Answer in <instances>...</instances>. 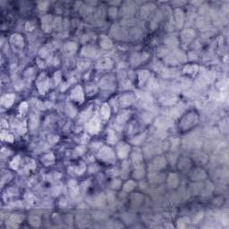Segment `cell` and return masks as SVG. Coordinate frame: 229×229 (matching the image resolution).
Here are the masks:
<instances>
[{
    "label": "cell",
    "mask_w": 229,
    "mask_h": 229,
    "mask_svg": "<svg viewBox=\"0 0 229 229\" xmlns=\"http://www.w3.org/2000/svg\"><path fill=\"white\" fill-rule=\"evenodd\" d=\"M133 160L134 162H136V163L142 161V155H141L140 153H139V152L136 153V154H134L133 156Z\"/></svg>",
    "instance_id": "cell-29"
},
{
    "label": "cell",
    "mask_w": 229,
    "mask_h": 229,
    "mask_svg": "<svg viewBox=\"0 0 229 229\" xmlns=\"http://www.w3.org/2000/svg\"><path fill=\"white\" fill-rule=\"evenodd\" d=\"M113 63L109 58H104L98 62V67L100 69H109L112 67Z\"/></svg>",
    "instance_id": "cell-6"
},
{
    "label": "cell",
    "mask_w": 229,
    "mask_h": 229,
    "mask_svg": "<svg viewBox=\"0 0 229 229\" xmlns=\"http://www.w3.org/2000/svg\"><path fill=\"white\" fill-rule=\"evenodd\" d=\"M86 128L89 131V133H96L99 132L100 130V122L98 119L94 118L92 120H91L89 122H88L86 124Z\"/></svg>",
    "instance_id": "cell-2"
},
{
    "label": "cell",
    "mask_w": 229,
    "mask_h": 229,
    "mask_svg": "<svg viewBox=\"0 0 229 229\" xmlns=\"http://www.w3.org/2000/svg\"><path fill=\"white\" fill-rule=\"evenodd\" d=\"M191 116H187L184 119V124L185 125H184V128L186 127H190L192 125H193L194 124H196V121H197V117L195 116V114H190Z\"/></svg>",
    "instance_id": "cell-8"
},
{
    "label": "cell",
    "mask_w": 229,
    "mask_h": 229,
    "mask_svg": "<svg viewBox=\"0 0 229 229\" xmlns=\"http://www.w3.org/2000/svg\"><path fill=\"white\" fill-rule=\"evenodd\" d=\"M203 177H205V173L202 169H196L192 174V180H200Z\"/></svg>",
    "instance_id": "cell-17"
},
{
    "label": "cell",
    "mask_w": 229,
    "mask_h": 229,
    "mask_svg": "<svg viewBox=\"0 0 229 229\" xmlns=\"http://www.w3.org/2000/svg\"><path fill=\"white\" fill-rule=\"evenodd\" d=\"M64 51L68 53V54H72L75 52V49H76V45L73 43V42H68L64 45Z\"/></svg>",
    "instance_id": "cell-16"
},
{
    "label": "cell",
    "mask_w": 229,
    "mask_h": 229,
    "mask_svg": "<svg viewBox=\"0 0 229 229\" xmlns=\"http://www.w3.org/2000/svg\"><path fill=\"white\" fill-rule=\"evenodd\" d=\"M134 99L133 95H124L121 98V104L123 106H128L133 102Z\"/></svg>",
    "instance_id": "cell-14"
},
{
    "label": "cell",
    "mask_w": 229,
    "mask_h": 229,
    "mask_svg": "<svg viewBox=\"0 0 229 229\" xmlns=\"http://www.w3.org/2000/svg\"><path fill=\"white\" fill-rule=\"evenodd\" d=\"M29 221H30V224L33 226H39L40 225V219L39 217H36V216H30L29 218Z\"/></svg>",
    "instance_id": "cell-20"
},
{
    "label": "cell",
    "mask_w": 229,
    "mask_h": 229,
    "mask_svg": "<svg viewBox=\"0 0 229 229\" xmlns=\"http://www.w3.org/2000/svg\"><path fill=\"white\" fill-rule=\"evenodd\" d=\"M104 204H105V199L103 196H99V197L95 198L92 202V205L95 206H102Z\"/></svg>",
    "instance_id": "cell-21"
},
{
    "label": "cell",
    "mask_w": 229,
    "mask_h": 229,
    "mask_svg": "<svg viewBox=\"0 0 229 229\" xmlns=\"http://www.w3.org/2000/svg\"><path fill=\"white\" fill-rule=\"evenodd\" d=\"M134 186H135V183H134V182H133V181H129V182H127V183L125 184V186H124V190H125V192H130V191H132V190L133 189Z\"/></svg>",
    "instance_id": "cell-22"
},
{
    "label": "cell",
    "mask_w": 229,
    "mask_h": 229,
    "mask_svg": "<svg viewBox=\"0 0 229 229\" xmlns=\"http://www.w3.org/2000/svg\"><path fill=\"white\" fill-rule=\"evenodd\" d=\"M165 166H166L165 159H163L162 157H160V158L156 159L152 162V164H151V166L150 167V170H151V172L153 173L154 171H157V170H159V169H160L162 167H164Z\"/></svg>",
    "instance_id": "cell-3"
},
{
    "label": "cell",
    "mask_w": 229,
    "mask_h": 229,
    "mask_svg": "<svg viewBox=\"0 0 229 229\" xmlns=\"http://www.w3.org/2000/svg\"><path fill=\"white\" fill-rule=\"evenodd\" d=\"M176 22L179 27H181L184 23V13L181 10H176Z\"/></svg>",
    "instance_id": "cell-18"
},
{
    "label": "cell",
    "mask_w": 229,
    "mask_h": 229,
    "mask_svg": "<svg viewBox=\"0 0 229 229\" xmlns=\"http://www.w3.org/2000/svg\"><path fill=\"white\" fill-rule=\"evenodd\" d=\"M1 125H2V127L3 128H7V123H5V120H2V122H1Z\"/></svg>",
    "instance_id": "cell-34"
},
{
    "label": "cell",
    "mask_w": 229,
    "mask_h": 229,
    "mask_svg": "<svg viewBox=\"0 0 229 229\" xmlns=\"http://www.w3.org/2000/svg\"><path fill=\"white\" fill-rule=\"evenodd\" d=\"M99 155L103 160L110 161V160H113L114 159V155L112 150L110 148H108V147H103V148L100 150Z\"/></svg>",
    "instance_id": "cell-1"
},
{
    "label": "cell",
    "mask_w": 229,
    "mask_h": 229,
    "mask_svg": "<svg viewBox=\"0 0 229 229\" xmlns=\"http://www.w3.org/2000/svg\"><path fill=\"white\" fill-rule=\"evenodd\" d=\"M60 78H61V72H56V75H55V81H56V83H59Z\"/></svg>",
    "instance_id": "cell-32"
},
{
    "label": "cell",
    "mask_w": 229,
    "mask_h": 229,
    "mask_svg": "<svg viewBox=\"0 0 229 229\" xmlns=\"http://www.w3.org/2000/svg\"><path fill=\"white\" fill-rule=\"evenodd\" d=\"M100 46L103 48H106V49H108V48H110L112 47L111 40L108 37H106L105 35H102L100 37Z\"/></svg>",
    "instance_id": "cell-10"
},
{
    "label": "cell",
    "mask_w": 229,
    "mask_h": 229,
    "mask_svg": "<svg viewBox=\"0 0 229 229\" xmlns=\"http://www.w3.org/2000/svg\"><path fill=\"white\" fill-rule=\"evenodd\" d=\"M38 122H39V119H38L37 117L31 116V117H30V127L31 128H35L38 125Z\"/></svg>",
    "instance_id": "cell-26"
},
{
    "label": "cell",
    "mask_w": 229,
    "mask_h": 229,
    "mask_svg": "<svg viewBox=\"0 0 229 229\" xmlns=\"http://www.w3.org/2000/svg\"><path fill=\"white\" fill-rule=\"evenodd\" d=\"M202 217V213H201V214H198V216L195 217V219H194V221H195V223H197L198 221H199V219L200 218H201Z\"/></svg>",
    "instance_id": "cell-33"
},
{
    "label": "cell",
    "mask_w": 229,
    "mask_h": 229,
    "mask_svg": "<svg viewBox=\"0 0 229 229\" xmlns=\"http://www.w3.org/2000/svg\"><path fill=\"white\" fill-rule=\"evenodd\" d=\"M156 125L160 127V128H165V127H167L169 125H171V121L167 118H164V117H161V118H159L156 122Z\"/></svg>",
    "instance_id": "cell-12"
},
{
    "label": "cell",
    "mask_w": 229,
    "mask_h": 229,
    "mask_svg": "<svg viewBox=\"0 0 229 229\" xmlns=\"http://www.w3.org/2000/svg\"><path fill=\"white\" fill-rule=\"evenodd\" d=\"M148 76H149L148 71H141V72H140V81H144Z\"/></svg>",
    "instance_id": "cell-28"
},
{
    "label": "cell",
    "mask_w": 229,
    "mask_h": 229,
    "mask_svg": "<svg viewBox=\"0 0 229 229\" xmlns=\"http://www.w3.org/2000/svg\"><path fill=\"white\" fill-rule=\"evenodd\" d=\"M71 97L72 98L73 100H75L76 101L83 102V89H81V86H76L75 89H73L72 91Z\"/></svg>",
    "instance_id": "cell-4"
},
{
    "label": "cell",
    "mask_w": 229,
    "mask_h": 229,
    "mask_svg": "<svg viewBox=\"0 0 229 229\" xmlns=\"http://www.w3.org/2000/svg\"><path fill=\"white\" fill-rule=\"evenodd\" d=\"M14 94H7L5 96H4L1 100V104L5 107L8 108L10 107V106L13 104L14 102Z\"/></svg>",
    "instance_id": "cell-7"
},
{
    "label": "cell",
    "mask_w": 229,
    "mask_h": 229,
    "mask_svg": "<svg viewBox=\"0 0 229 229\" xmlns=\"http://www.w3.org/2000/svg\"><path fill=\"white\" fill-rule=\"evenodd\" d=\"M129 146L125 145V144H123L121 147H119V149H118V155H119V157L121 159H125L126 156H127V154L129 152Z\"/></svg>",
    "instance_id": "cell-13"
},
{
    "label": "cell",
    "mask_w": 229,
    "mask_h": 229,
    "mask_svg": "<svg viewBox=\"0 0 229 229\" xmlns=\"http://www.w3.org/2000/svg\"><path fill=\"white\" fill-rule=\"evenodd\" d=\"M11 41L14 46L18 47H22L23 46V39L19 34H14L11 38Z\"/></svg>",
    "instance_id": "cell-9"
},
{
    "label": "cell",
    "mask_w": 229,
    "mask_h": 229,
    "mask_svg": "<svg viewBox=\"0 0 229 229\" xmlns=\"http://www.w3.org/2000/svg\"><path fill=\"white\" fill-rule=\"evenodd\" d=\"M1 139H2V140L7 141V142H13L14 141V137L11 134H8L5 132H3L1 133Z\"/></svg>",
    "instance_id": "cell-23"
},
{
    "label": "cell",
    "mask_w": 229,
    "mask_h": 229,
    "mask_svg": "<svg viewBox=\"0 0 229 229\" xmlns=\"http://www.w3.org/2000/svg\"><path fill=\"white\" fill-rule=\"evenodd\" d=\"M39 80L38 81V88H39V91H40L41 94H44L45 91L47 89V86H48V83H47V79L45 78V79H41V76L40 78H39Z\"/></svg>",
    "instance_id": "cell-5"
},
{
    "label": "cell",
    "mask_w": 229,
    "mask_h": 229,
    "mask_svg": "<svg viewBox=\"0 0 229 229\" xmlns=\"http://www.w3.org/2000/svg\"><path fill=\"white\" fill-rule=\"evenodd\" d=\"M83 55L87 57H94L97 55V50L92 47H86L83 48Z\"/></svg>",
    "instance_id": "cell-11"
},
{
    "label": "cell",
    "mask_w": 229,
    "mask_h": 229,
    "mask_svg": "<svg viewBox=\"0 0 229 229\" xmlns=\"http://www.w3.org/2000/svg\"><path fill=\"white\" fill-rule=\"evenodd\" d=\"M101 116L104 119H108L110 116V108L108 104H104L101 108Z\"/></svg>",
    "instance_id": "cell-15"
},
{
    "label": "cell",
    "mask_w": 229,
    "mask_h": 229,
    "mask_svg": "<svg viewBox=\"0 0 229 229\" xmlns=\"http://www.w3.org/2000/svg\"><path fill=\"white\" fill-rule=\"evenodd\" d=\"M22 220V217H20L19 215H12L9 217V221L14 222V223H20Z\"/></svg>",
    "instance_id": "cell-24"
},
{
    "label": "cell",
    "mask_w": 229,
    "mask_h": 229,
    "mask_svg": "<svg viewBox=\"0 0 229 229\" xmlns=\"http://www.w3.org/2000/svg\"><path fill=\"white\" fill-rule=\"evenodd\" d=\"M19 162H20V158L19 157H15L13 159V161L11 162V167L14 169H17L18 168V166H19Z\"/></svg>",
    "instance_id": "cell-25"
},
{
    "label": "cell",
    "mask_w": 229,
    "mask_h": 229,
    "mask_svg": "<svg viewBox=\"0 0 229 229\" xmlns=\"http://www.w3.org/2000/svg\"><path fill=\"white\" fill-rule=\"evenodd\" d=\"M38 63L39 64V67H41V68H42V67H45V64H44V63H40L39 60H38Z\"/></svg>",
    "instance_id": "cell-35"
},
{
    "label": "cell",
    "mask_w": 229,
    "mask_h": 229,
    "mask_svg": "<svg viewBox=\"0 0 229 229\" xmlns=\"http://www.w3.org/2000/svg\"><path fill=\"white\" fill-rule=\"evenodd\" d=\"M26 110H27V104L25 102H23L20 106V111H21V113H24Z\"/></svg>",
    "instance_id": "cell-31"
},
{
    "label": "cell",
    "mask_w": 229,
    "mask_h": 229,
    "mask_svg": "<svg viewBox=\"0 0 229 229\" xmlns=\"http://www.w3.org/2000/svg\"><path fill=\"white\" fill-rule=\"evenodd\" d=\"M168 183L173 187H175L178 184V177L175 174H171L168 178Z\"/></svg>",
    "instance_id": "cell-19"
},
{
    "label": "cell",
    "mask_w": 229,
    "mask_h": 229,
    "mask_svg": "<svg viewBox=\"0 0 229 229\" xmlns=\"http://www.w3.org/2000/svg\"><path fill=\"white\" fill-rule=\"evenodd\" d=\"M143 175H144V169H143L142 167H139V168L135 171V173H134V176H135V177H138V178L142 177Z\"/></svg>",
    "instance_id": "cell-27"
},
{
    "label": "cell",
    "mask_w": 229,
    "mask_h": 229,
    "mask_svg": "<svg viewBox=\"0 0 229 229\" xmlns=\"http://www.w3.org/2000/svg\"><path fill=\"white\" fill-rule=\"evenodd\" d=\"M108 141L110 142V143H114V142H117V138L116 137V135L114 134H110L108 138Z\"/></svg>",
    "instance_id": "cell-30"
}]
</instances>
